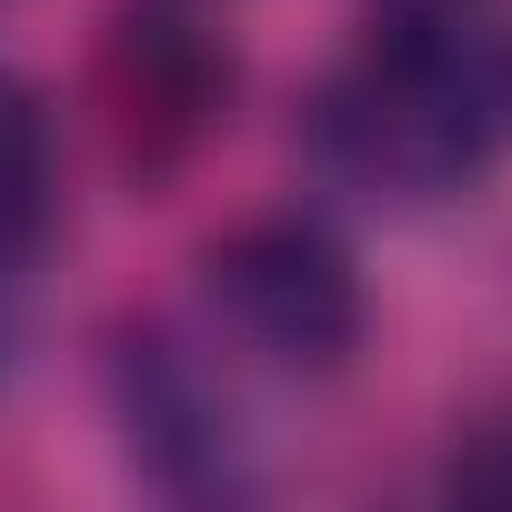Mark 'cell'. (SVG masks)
Listing matches in <instances>:
<instances>
[{
  "mask_svg": "<svg viewBox=\"0 0 512 512\" xmlns=\"http://www.w3.org/2000/svg\"><path fill=\"white\" fill-rule=\"evenodd\" d=\"M322 161L392 201H442L512 161V21L482 0H402L322 91Z\"/></svg>",
  "mask_w": 512,
  "mask_h": 512,
  "instance_id": "cell-1",
  "label": "cell"
},
{
  "mask_svg": "<svg viewBox=\"0 0 512 512\" xmlns=\"http://www.w3.org/2000/svg\"><path fill=\"white\" fill-rule=\"evenodd\" d=\"M211 312L241 352H262L272 372H342L362 352V272L352 251L302 221V211H272V221H241L211 241Z\"/></svg>",
  "mask_w": 512,
  "mask_h": 512,
  "instance_id": "cell-2",
  "label": "cell"
},
{
  "mask_svg": "<svg viewBox=\"0 0 512 512\" xmlns=\"http://www.w3.org/2000/svg\"><path fill=\"white\" fill-rule=\"evenodd\" d=\"M121 422H131V462H141L161 492H191V502L241 492L231 402H221V382H211L181 342H161V332L121 342Z\"/></svg>",
  "mask_w": 512,
  "mask_h": 512,
  "instance_id": "cell-3",
  "label": "cell"
},
{
  "mask_svg": "<svg viewBox=\"0 0 512 512\" xmlns=\"http://www.w3.org/2000/svg\"><path fill=\"white\" fill-rule=\"evenodd\" d=\"M51 231V111L21 71H0V262H31V241Z\"/></svg>",
  "mask_w": 512,
  "mask_h": 512,
  "instance_id": "cell-4",
  "label": "cell"
},
{
  "mask_svg": "<svg viewBox=\"0 0 512 512\" xmlns=\"http://www.w3.org/2000/svg\"><path fill=\"white\" fill-rule=\"evenodd\" d=\"M452 482H462V492H502V502H512V432H492V442H472V452L452 462Z\"/></svg>",
  "mask_w": 512,
  "mask_h": 512,
  "instance_id": "cell-5",
  "label": "cell"
},
{
  "mask_svg": "<svg viewBox=\"0 0 512 512\" xmlns=\"http://www.w3.org/2000/svg\"><path fill=\"white\" fill-rule=\"evenodd\" d=\"M0 352H11V262H0Z\"/></svg>",
  "mask_w": 512,
  "mask_h": 512,
  "instance_id": "cell-6",
  "label": "cell"
}]
</instances>
